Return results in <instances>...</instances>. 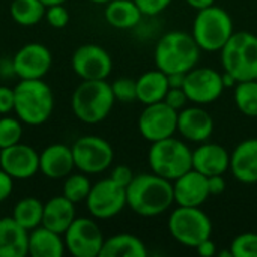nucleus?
<instances>
[{"label":"nucleus","instance_id":"1","mask_svg":"<svg viewBox=\"0 0 257 257\" xmlns=\"http://www.w3.org/2000/svg\"><path fill=\"white\" fill-rule=\"evenodd\" d=\"M175 203L173 184L154 172L139 173L126 187V206L139 217L154 218Z\"/></svg>","mask_w":257,"mask_h":257},{"label":"nucleus","instance_id":"2","mask_svg":"<svg viewBox=\"0 0 257 257\" xmlns=\"http://www.w3.org/2000/svg\"><path fill=\"white\" fill-rule=\"evenodd\" d=\"M200 47L191 33L170 30L161 35L154 48L155 68L170 74H187L200 60Z\"/></svg>","mask_w":257,"mask_h":257},{"label":"nucleus","instance_id":"3","mask_svg":"<svg viewBox=\"0 0 257 257\" xmlns=\"http://www.w3.org/2000/svg\"><path fill=\"white\" fill-rule=\"evenodd\" d=\"M54 108L50 86L39 80H20L14 87V113L26 125H42Z\"/></svg>","mask_w":257,"mask_h":257},{"label":"nucleus","instance_id":"4","mask_svg":"<svg viewBox=\"0 0 257 257\" xmlns=\"http://www.w3.org/2000/svg\"><path fill=\"white\" fill-rule=\"evenodd\" d=\"M114 102L111 84L107 83V80H81L71 98V107L75 117L89 125L107 119Z\"/></svg>","mask_w":257,"mask_h":257},{"label":"nucleus","instance_id":"5","mask_svg":"<svg viewBox=\"0 0 257 257\" xmlns=\"http://www.w3.org/2000/svg\"><path fill=\"white\" fill-rule=\"evenodd\" d=\"M148 164L151 172L173 182L176 178L193 169V149L185 140L172 136L151 143Z\"/></svg>","mask_w":257,"mask_h":257},{"label":"nucleus","instance_id":"6","mask_svg":"<svg viewBox=\"0 0 257 257\" xmlns=\"http://www.w3.org/2000/svg\"><path fill=\"white\" fill-rule=\"evenodd\" d=\"M233 33L235 27L230 14L217 5L197 11L193 20L191 35L202 51H221Z\"/></svg>","mask_w":257,"mask_h":257},{"label":"nucleus","instance_id":"7","mask_svg":"<svg viewBox=\"0 0 257 257\" xmlns=\"http://www.w3.org/2000/svg\"><path fill=\"white\" fill-rule=\"evenodd\" d=\"M223 69L238 81L257 78V35L235 32L220 51Z\"/></svg>","mask_w":257,"mask_h":257},{"label":"nucleus","instance_id":"8","mask_svg":"<svg viewBox=\"0 0 257 257\" xmlns=\"http://www.w3.org/2000/svg\"><path fill=\"white\" fill-rule=\"evenodd\" d=\"M170 236L181 245L196 248L202 241L211 238L212 221L209 215L194 206H178L172 209L167 220Z\"/></svg>","mask_w":257,"mask_h":257},{"label":"nucleus","instance_id":"9","mask_svg":"<svg viewBox=\"0 0 257 257\" xmlns=\"http://www.w3.org/2000/svg\"><path fill=\"white\" fill-rule=\"evenodd\" d=\"M75 169L86 175L105 172L114 160V149L99 136H83L71 146Z\"/></svg>","mask_w":257,"mask_h":257},{"label":"nucleus","instance_id":"10","mask_svg":"<svg viewBox=\"0 0 257 257\" xmlns=\"http://www.w3.org/2000/svg\"><path fill=\"white\" fill-rule=\"evenodd\" d=\"M86 206L95 220L114 218L126 206V188L116 184L111 178L101 179L92 184Z\"/></svg>","mask_w":257,"mask_h":257},{"label":"nucleus","instance_id":"11","mask_svg":"<svg viewBox=\"0 0 257 257\" xmlns=\"http://www.w3.org/2000/svg\"><path fill=\"white\" fill-rule=\"evenodd\" d=\"M66 251L74 257H99L104 235L95 218H75L63 233Z\"/></svg>","mask_w":257,"mask_h":257},{"label":"nucleus","instance_id":"12","mask_svg":"<svg viewBox=\"0 0 257 257\" xmlns=\"http://www.w3.org/2000/svg\"><path fill=\"white\" fill-rule=\"evenodd\" d=\"M182 89L191 104L203 107L215 102L226 90L221 72L208 66H196L188 71Z\"/></svg>","mask_w":257,"mask_h":257},{"label":"nucleus","instance_id":"13","mask_svg":"<svg viewBox=\"0 0 257 257\" xmlns=\"http://www.w3.org/2000/svg\"><path fill=\"white\" fill-rule=\"evenodd\" d=\"M176 128L178 111L169 107L164 101L145 105L137 119V130L149 143L175 136Z\"/></svg>","mask_w":257,"mask_h":257},{"label":"nucleus","instance_id":"14","mask_svg":"<svg viewBox=\"0 0 257 257\" xmlns=\"http://www.w3.org/2000/svg\"><path fill=\"white\" fill-rule=\"evenodd\" d=\"M71 66L81 80H107L113 71V59L104 47L83 44L72 53Z\"/></svg>","mask_w":257,"mask_h":257},{"label":"nucleus","instance_id":"15","mask_svg":"<svg viewBox=\"0 0 257 257\" xmlns=\"http://www.w3.org/2000/svg\"><path fill=\"white\" fill-rule=\"evenodd\" d=\"M53 65L51 51L39 42L24 44L12 57L11 68L20 80L44 78Z\"/></svg>","mask_w":257,"mask_h":257},{"label":"nucleus","instance_id":"16","mask_svg":"<svg viewBox=\"0 0 257 257\" xmlns=\"http://www.w3.org/2000/svg\"><path fill=\"white\" fill-rule=\"evenodd\" d=\"M215 123L212 116L203 108V105H187L178 111V128L176 133L191 143L208 142L214 133Z\"/></svg>","mask_w":257,"mask_h":257},{"label":"nucleus","instance_id":"17","mask_svg":"<svg viewBox=\"0 0 257 257\" xmlns=\"http://www.w3.org/2000/svg\"><path fill=\"white\" fill-rule=\"evenodd\" d=\"M0 169L12 179H29L39 172V154L24 143L0 149Z\"/></svg>","mask_w":257,"mask_h":257},{"label":"nucleus","instance_id":"18","mask_svg":"<svg viewBox=\"0 0 257 257\" xmlns=\"http://www.w3.org/2000/svg\"><path fill=\"white\" fill-rule=\"evenodd\" d=\"M173 197L178 206H202L211 196L208 178L191 169L173 182Z\"/></svg>","mask_w":257,"mask_h":257},{"label":"nucleus","instance_id":"19","mask_svg":"<svg viewBox=\"0 0 257 257\" xmlns=\"http://www.w3.org/2000/svg\"><path fill=\"white\" fill-rule=\"evenodd\" d=\"M193 169L206 178L230 170V152L214 142H203L193 151Z\"/></svg>","mask_w":257,"mask_h":257},{"label":"nucleus","instance_id":"20","mask_svg":"<svg viewBox=\"0 0 257 257\" xmlns=\"http://www.w3.org/2000/svg\"><path fill=\"white\" fill-rule=\"evenodd\" d=\"M230 172L241 184H257V137L242 140L230 152Z\"/></svg>","mask_w":257,"mask_h":257},{"label":"nucleus","instance_id":"21","mask_svg":"<svg viewBox=\"0 0 257 257\" xmlns=\"http://www.w3.org/2000/svg\"><path fill=\"white\" fill-rule=\"evenodd\" d=\"M75 169L72 149L63 143H53L39 154V172L50 179H62Z\"/></svg>","mask_w":257,"mask_h":257},{"label":"nucleus","instance_id":"22","mask_svg":"<svg viewBox=\"0 0 257 257\" xmlns=\"http://www.w3.org/2000/svg\"><path fill=\"white\" fill-rule=\"evenodd\" d=\"M75 218V203H72L63 194L54 196L47 200V203H44V215L41 226L63 235Z\"/></svg>","mask_w":257,"mask_h":257},{"label":"nucleus","instance_id":"23","mask_svg":"<svg viewBox=\"0 0 257 257\" xmlns=\"http://www.w3.org/2000/svg\"><path fill=\"white\" fill-rule=\"evenodd\" d=\"M29 230L21 227L12 217L0 218V257L27 256Z\"/></svg>","mask_w":257,"mask_h":257},{"label":"nucleus","instance_id":"24","mask_svg":"<svg viewBox=\"0 0 257 257\" xmlns=\"http://www.w3.org/2000/svg\"><path fill=\"white\" fill-rule=\"evenodd\" d=\"M66 251L63 235L56 233L44 226L29 232L27 256L32 257H62Z\"/></svg>","mask_w":257,"mask_h":257},{"label":"nucleus","instance_id":"25","mask_svg":"<svg viewBox=\"0 0 257 257\" xmlns=\"http://www.w3.org/2000/svg\"><path fill=\"white\" fill-rule=\"evenodd\" d=\"M137 86V101L143 105L161 102L166 98L169 90V78L167 74L160 71L158 68L143 72L136 80Z\"/></svg>","mask_w":257,"mask_h":257},{"label":"nucleus","instance_id":"26","mask_svg":"<svg viewBox=\"0 0 257 257\" xmlns=\"http://www.w3.org/2000/svg\"><path fill=\"white\" fill-rule=\"evenodd\" d=\"M104 17L111 27L128 30L136 29L145 15L134 0H111L105 5Z\"/></svg>","mask_w":257,"mask_h":257},{"label":"nucleus","instance_id":"27","mask_svg":"<svg viewBox=\"0 0 257 257\" xmlns=\"http://www.w3.org/2000/svg\"><path fill=\"white\" fill-rule=\"evenodd\" d=\"M145 242L131 233H117L104 241L99 257H146Z\"/></svg>","mask_w":257,"mask_h":257},{"label":"nucleus","instance_id":"28","mask_svg":"<svg viewBox=\"0 0 257 257\" xmlns=\"http://www.w3.org/2000/svg\"><path fill=\"white\" fill-rule=\"evenodd\" d=\"M44 203L35 197H23L12 209V218L26 230H33L42 224Z\"/></svg>","mask_w":257,"mask_h":257},{"label":"nucleus","instance_id":"29","mask_svg":"<svg viewBox=\"0 0 257 257\" xmlns=\"http://www.w3.org/2000/svg\"><path fill=\"white\" fill-rule=\"evenodd\" d=\"M47 6L41 0H12L9 12L20 26H35L45 17Z\"/></svg>","mask_w":257,"mask_h":257},{"label":"nucleus","instance_id":"30","mask_svg":"<svg viewBox=\"0 0 257 257\" xmlns=\"http://www.w3.org/2000/svg\"><path fill=\"white\" fill-rule=\"evenodd\" d=\"M236 108L247 117H257V78L238 81L233 87Z\"/></svg>","mask_w":257,"mask_h":257},{"label":"nucleus","instance_id":"31","mask_svg":"<svg viewBox=\"0 0 257 257\" xmlns=\"http://www.w3.org/2000/svg\"><path fill=\"white\" fill-rule=\"evenodd\" d=\"M90 188H92V182L86 173H83V172L71 173L65 179L62 194L66 199H69L72 203L77 205L80 202H86V199L90 193Z\"/></svg>","mask_w":257,"mask_h":257},{"label":"nucleus","instance_id":"32","mask_svg":"<svg viewBox=\"0 0 257 257\" xmlns=\"http://www.w3.org/2000/svg\"><path fill=\"white\" fill-rule=\"evenodd\" d=\"M23 137V122L18 117L3 114L0 117V149L20 143Z\"/></svg>","mask_w":257,"mask_h":257},{"label":"nucleus","instance_id":"33","mask_svg":"<svg viewBox=\"0 0 257 257\" xmlns=\"http://www.w3.org/2000/svg\"><path fill=\"white\" fill-rule=\"evenodd\" d=\"M230 251L233 257H257V233L245 232L238 235L230 244Z\"/></svg>","mask_w":257,"mask_h":257},{"label":"nucleus","instance_id":"34","mask_svg":"<svg viewBox=\"0 0 257 257\" xmlns=\"http://www.w3.org/2000/svg\"><path fill=\"white\" fill-rule=\"evenodd\" d=\"M111 90L114 95V99L123 104H131L137 101V86L136 80L128 77H120L111 83Z\"/></svg>","mask_w":257,"mask_h":257},{"label":"nucleus","instance_id":"35","mask_svg":"<svg viewBox=\"0 0 257 257\" xmlns=\"http://www.w3.org/2000/svg\"><path fill=\"white\" fill-rule=\"evenodd\" d=\"M44 18L47 20V23L51 27L62 29V27L68 26L71 17H69V11L63 5H51V6H47Z\"/></svg>","mask_w":257,"mask_h":257},{"label":"nucleus","instance_id":"36","mask_svg":"<svg viewBox=\"0 0 257 257\" xmlns=\"http://www.w3.org/2000/svg\"><path fill=\"white\" fill-rule=\"evenodd\" d=\"M145 17H157L163 14L173 0H134Z\"/></svg>","mask_w":257,"mask_h":257},{"label":"nucleus","instance_id":"37","mask_svg":"<svg viewBox=\"0 0 257 257\" xmlns=\"http://www.w3.org/2000/svg\"><path fill=\"white\" fill-rule=\"evenodd\" d=\"M164 102L169 107H172L173 110L179 111L184 107H187L190 101H188V98H187L182 87H169V90L166 93V98H164Z\"/></svg>","mask_w":257,"mask_h":257},{"label":"nucleus","instance_id":"38","mask_svg":"<svg viewBox=\"0 0 257 257\" xmlns=\"http://www.w3.org/2000/svg\"><path fill=\"white\" fill-rule=\"evenodd\" d=\"M134 172L128 167V166H125V164H119V166H116L113 170H111V175H110V178L116 182V184H119L120 187H123V188H126L130 184H131V181L134 179Z\"/></svg>","mask_w":257,"mask_h":257},{"label":"nucleus","instance_id":"39","mask_svg":"<svg viewBox=\"0 0 257 257\" xmlns=\"http://www.w3.org/2000/svg\"><path fill=\"white\" fill-rule=\"evenodd\" d=\"M14 111V89L0 86V114Z\"/></svg>","mask_w":257,"mask_h":257},{"label":"nucleus","instance_id":"40","mask_svg":"<svg viewBox=\"0 0 257 257\" xmlns=\"http://www.w3.org/2000/svg\"><path fill=\"white\" fill-rule=\"evenodd\" d=\"M12 190H14V179L3 169H0V203L11 196Z\"/></svg>","mask_w":257,"mask_h":257},{"label":"nucleus","instance_id":"41","mask_svg":"<svg viewBox=\"0 0 257 257\" xmlns=\"http://www.w3.org/2000/svg\"><path fill=\"white\" fill-rule=\"evenodd\" d=\"M208 185H209V193L211 196H218L226 191V179L224 175H214L208 178Z\"/></svg>","mask_w":257,"mask_h":257},{"label":"nucleus","instance_id":"42","mask_svg":"<svg viewBox=\"0 0 257 257\" xmlns=\"http://www.w3.org/2000/svg\"><path fill=\"white\" fill-rule=\"evenodd\" d=\"M196 251H197L199 256L202 257L217 256V244H215L211 238H208V239L202 241V242L196 247Z\"/></svg>","mask_w":257,"mask_h":257},{"label":"nucleus","instance_id":"43","mask_svg":"<svg viewBox=\"0 0 257 257\" xmlns=\"http://www.w3.org/2000/svg\"><path fill=\"white\" fill-rule=\"evenodd\" d=\"M185 3L196 9V11H200V9H205V8H209L212 5H215V0H185Z\"/></svg>","mask_w":257,"mask_h":257},{"label":"nucleus","instance_id":"44","mask_svg":"<svg viewBox=\"0 0 257 257\" xmlns=\"http://www.w3.org/2000/svg\"><path fill=\"white\" fill-rule=\"evenodd\" d=\"M167 78H169L170 87H182L184 80H185V74H170V75H167Z\"/></svg>","mask_w":257,"mask_h":257},{"label":"nucleus","instance_id":"45","mask_svg":"<svg viewBox=\"0 0 257 257\" xmlns=\"http://www.w3.org/2000/svg\"><path fill=\"white\" fill-rule=\"evenodd\" d=\"M221 77H223V84H224L226 89H233V87L238 84V80H236L232 74H229V72H226V71L221 74Z\"/></svg>","mask_w":257,"mask_h":257},{"label":"nucleus","instance_id":"46","mask_svg":"<svg viewBox=\"0 0 257 257\" xmlns=\"http://www.w3.org/2000/svg\"><path fill=\"white\" fill-rule=\"evenodd\" d=\"M45 6H51V5H65L68 0H41Z\"/></svg>","mask_w":257,"mask_h":257},{"label":"nucleus","instance_id":"47","mask_svg":"<svg viewBox=\"0 0 257 257\" xmlns=\"http://www.w3.org/2000/svg\"><path fill=\"white\" fill-rule=\"evenodd\" d=\"M89 2H92V3H95V5H107V3L111 2V0H89Z\"/></svg>","mask_w":257,"mask_h":257}]
</instances>
